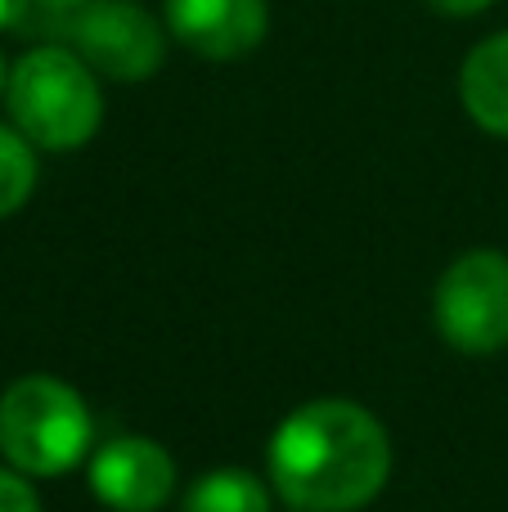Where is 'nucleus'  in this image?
Listing matches in <instances>:
<instances>
[{"label":"nucleus","instance_id":"obj_1","mask_svg":"<svg viewBox=\"0 0 508 512\" xmlns=\"http://www.w3.org/2000/svg\"><path fill=\"white\" fill-rule=\"evenodd\" d=\"M266 468L293 512H356L392 477V436L356 400H306L275 427Z\"/></svg>","mask_w":508,"mask_h":512},{"label":"nucleus","instance_id":"obj_2","mask_svg":"<svg viewBox=\"0 0 508 512\" xmlns=\"http://www.w3.org/2000/svg\"><path fill=\"white\" fill-rule=\"evenodd\" d=\"M5 104L14 126L45 153H72L104 122L99 72L72 45H32L9 68Z\"/></svg>","mask_w":508,"mask_h":512},{"label":"nucleus","instance_id":"obj_3","mask_svg":"<svg viewBox=\"0 0 508 512\" xmlns=\"http://www.w3.org/2000/svg\"><path fill=\"white\" fill-rule=\"evenodd\" d=\"M95 445V418L77 387L27 373L0 391V459L23 477H63Z\"/></svg>","mask_w":508,"mask_h":512},{"label":"nucleus","instance_id":"obj_4","mask_svg":"<svg viewBox=\"0 0 508 512\" xmlns=\"http://www.w3.org/2000/svg\"><path fill=\"white\" fill-rule=\"evenodd\" d=\"M437 333L464 355H495L508 346V256L473 248L441 270L432 292Z\"/></svg>","mask_w":508,"mask_h":512},{"label":"nucleus","instance_id":"obj_5","mask_svg":"<svg viewBox=\"0 0 508 512\" xmlns=\"http://www.w3.org/2000/svg\"><path fill=\"white\" fill-rule=\"evenodd\" d=\"M72 50L108 81H149L167 59V32L135 0H90Z\"/></svg>","mask_w":508,"mask_h":512},{"label":"nucleus","instance_id":"obj_6","mask_svg":"<svg viewBox=\"0 0 508 512\" xmlns=\"http://www.w3.org/2000/svg\"><path fill=\"white\" fill-rule=\"evenodd\" d=\"M90 490L113 512H158L176 495V459L149 436H113L90 459Z\"/></svg>","mask_w":508,"mask_h":512},{"label":"nucleus","instance_id":"obj_7","mask_svg":"<svg viewBox=\"0 0 508 512\" xmlns=\"http://www.w3.org/2000/svg\"><path fill=\"white\" fill-rule=\"evenodd\" d=\"M167 32L212 63L248 59L270 32L266 0H167Z\"/></svg>","mask_w":508,"mask_h":512},{"label":"nucleus","instance_id":"obj_8","mask_svg":"<svg viewBox=\"0 0 508 512\" xmlns=\"http://www.w3.org/2000/svg\"><path fill=\"white\" fill-rule=\"evenodd\" d=\"M459 104L486 135L508 140V32H495L468 50L459 68Z\"/></svg>","mask_w":508,"mask_h":512},{"label":"nucleus","instance_id":"obj_9","mask_svg":"<svg viewBox=\"0 0 508 512\" xmlns=\"http://www.w3.org/2000/svg\"><path fill=\"white\" fill-rule=\"evenodd\" d=\"M180 512H270V490L243 468H216L185 490Z\"/></svg>","mask_w":508,"mask_h":512},{"label":"nucleus","instance_id":"obj_10","mask_svg":"<svg viewBox=\"0 0 508 512\" xmlns=\"http://www.w3.org/2000/svg\"><path fill=\"white\" fill-rule=\"evenodd\" d=\"M36 189V144L18 126H0V221L14 216Z\"/></svg>","mask_w":508,"mask_h":512},{"label":"nucleus","instance_id":"obj_11","mask_svg":"<svg viewBox=\"0 0 508 512\" xmlns=\"http://www.w3.org/2000/svg\"><path fill=\"white\" fill-rule=\"evenodd\" d=\"M86 9L90 0H23L14 32L36 45H72V32Z\"/></svg>","mask_w":508,"mask_h":512},{"label":"nucleus","instance_id":"obj_12","mask_svg":"<svg viewBox=\"0 0 508 512\" xmlns=\"http://www.w3.org/2000/svg\"><path fill=\"white\" fill-rule=\"evenodd\" d=\"M0 512H41L32 481L14 468H0Z\"/></svg>","mask_w":508,"mask_h":512},{"label":"nucleus","instance_id":"obj_13","mask_svg":"<svg viewBox=\"0 0 508 512\" xmlns=\"http://www.w3.org/2000/svg\"><path fill=\"white\" fill-rule=\"evenodd\" d=\"M432 9H441V14L450 18H468V14H482V9H491L495 0H428Z\"/></svg>","mask_w":508,"mask_h":512},{"label":"nucleus","instance_id":"obj_14","mask_svg":"<svg viewBox=\"0 0 508 512\" xmlns=\"http://www.w3.org/2000/svg\"><path fill=\"white\" fill-rule=\"evenodd\" d=\"M18 14H23V0H0V32H14V23H18Z\"/></svg>","mask_w":508,"mask_h":512},{"label":"nucleus","instance_id":"obj_15","mask_svg":"<svg viewBox=\"0 0 508 512\" xmlns=\"http://www.w3.org/2000/svg\"><path fill=\"white\" fill-rule=\"evenodd\" d=\"M5 81H9V68H5V59H0V95H5Z\"/></svg>","mask_w":508,"mask_h":512}]
</instances>
